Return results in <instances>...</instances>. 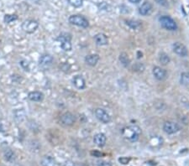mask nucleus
<instances>
[{
  "mask_svg": "<svg viewBox=\"0 0 189 166\" xmlns=\"http://www.w3.org/2000/svg\"><path fill=\"white\" fill-rule=\"evenodd\" d=\"M180 82L182 86L189 87V72H183L181 74Z\"/></svg>",
  "mask_w": 189,
  "mask_h": 166,
  "instance_id": "6ab92c4d",
  "label": "nucleus"
},
{
  "mask_svg": "<svg viewBox=\"0 0 189 166\" xmlns=\"http://www.w3.org/2000/svg\"><path fill=\"white\" fill-rule=\"evenodd\" d=\"M17 19H18V16L16 15V14H6L4 16V22L6 24H10L13 21L16 20Z\"/></svg>",
  "mask_w": 189,
  "mask_h": 166,
  "instance_id": "b1692460",
  "label": "nucleus"
},
{
  "mask_svg": "<svg viewBox=\"0 0 189 166\" xmlns=\"http://www.w3.org/2000/svg\"><path fill=\"white\" fill-rule=\"evenodd\" d=\"M173 51L176 55L181 57H185L188 55V51L186 50V46L180 42H176L173 44Z\"/></svg>",
  "mask_w": 189,
  "mask_h": 166,
  "instance_id": "6e6552de",
  "label": "nucleus"
},
{
  "mask_svg": "<svg viewBox=\"0 0 189 166\" xmlns=\"http://www.w3.org/2000/svg\"><path fill=\"white\" fill-rule=\"evenodd\" d=\"M94 40L95 43L97 44V46H106L108 43V39L104 34L99 33L97 34L96 35L94 36Z\"/></svg>",
  "mask_w": 189,
  "mask_h": 166,
  "instance_id": "4468645a",
  "label": "nucleus"
},
{
  "mask_svg": "<svg viewBox=\"0 0 189 166\" xmlns=\"http://www.w3.org/2000/svg\"><path fill=\"white\" fill-rule=\"evenodd\" d=\"M29 99L33 102H41L44 98V95L41 92H31L28 95Z\"/></svg>",
  "mask_w": 189,
  "mask_h": 166,
  "instance_id": "f3484780",
  "label": "nucleus"
},
{
  "mask_svg": "<svg viewBox=\"0 0 189 166\" xmlns=\"http://www.w3.org/2000/svg\"><path fill=\"white\" fill-rule=\"evenodd\" d=\"M72 82L77 89H84L86 87V82H85L84 78L82 76H75L72 79Z\"/></svg>",
  "mask_w": 189,
  "mask_h": 166,
  "instance_id": "2eb2a0df",
  "label": "nucleus"
},
{
  "mask_svg": "<svg viewBox=\"0 0 189 166\" xmlns=\"http://www.w3.org/2000/svg\"><path fill=\"white\" fill-rule=\"evenodd\" d=\"M120 62L122 63L125 67H127L129 64H130V59H129V56H128V55L126 53H122V54H120Z\"/></svg>",
  "mask_w": 189,
  "mask_h": 166,
  "instance_id": "4be33fe9",
  "label": "nucleus"
},
{
  "mask_svg": "<svg viewBox=\"0 0 189 166\" xmlns=\"http://www.w3.org/2000/svg\"><path fill=\"white\" fill-rule=\"evenodd\" d=\"M3 127L2 125V123H0V132H3Z\"/></svg>",
  "mask_w": 189,
  "mask_h": 166,
  "instance_id": "c756f323",
  "label": "nucleus"
},
{
  "mask_svg": "<svg viewBox=\"0 0 189 166\" xmlns=\"http://www.w3.org/2000/svg\"><path fill=\"white\" fill-rule=\"evenodd\" d=\"M120 163H121L122 164H127V163L131 161V158H127V157H121L119 158Z\"/></svg>",
  "mask_w": 189,
  "mask_h": 166,
  "instance_id": "bb28decb",
  "label": "nucleus"
},
{
  "mask_svg": "<svg viewBox=\"0 0 189 166\" xmlns=\"http://www.w3.org/2000/svg\"><path fill=\"white\" fill-rule=\"evenodd\" d=\"M53 62V58L50 55H43L41 56V58H40V61H39V63H40V66L43 68H46V67H50Z\"/></svg>",
  "mask_w": 189,
  "mask_h": 166,
  "instance_id": "f8f14e48",
  "label": "nucleus"
},
{
  "mask_svg": "<svg viewBox=\"0 0 189 166\" xmlns=\"http://www.w3.org/2000/svg\"><path fill=\"white\" fill-rule=\"evenodd\" d=\"M4 158L8 162H12L15 158V154H14V153L11 149H8V150H6L4 152Z\"/></svg>",
  "mask_w": 189,
  "mask_h": 166,
  "instance_id": "412c9836",
  "label": "nucleus"
},
{
  "mask_svg": "<svg viewBox=\"0 0 189 166\" xmlns=\"http://www.w3.org/2000/svg\"><path fill=\"white\" fill-rule=\"evenodd\" d=\"M14 116H15V119L18 122H22L25 119V112L23 110H17L14 112Z\"/></svg>",
  "mask_w": 189,
  "mask_h": 166,
  "instance_id": "5701e85b",
  "label": "nucleus"
},
{
  "mask_svg": "<svg viewBox=\"0 0 189 166\" xmlns=\"http://www.w3.org/2000/svg\"><path fill=\"white\" fill-rule=\"evenodd\" d=\"M129 1H130V2L132 3H138L141 2V0H129Z\"/></svg>",
  "mask_w": 189,
  "mask_h": 166,
  "instance_id": "c85d7f7f",
  "label": "nucleus"
},
{
  "mask_svg": "<svg viewBox=\"0 0 189 166\" xmlns=\"http://www.w3.org/2000/svg\"><path fill=\"white\" fill-rule=\"evenodd\" d=\"M75 116L71 113H66L61 117V123L62 125L72 126L75 123Z\"/></svg>",
  "mask_w": 189,
  "mask_h": 166,
  "instance_id": "1a4fd4ad",
  "label": "nucleus"
},
{
  "mask_svg": "<svg viewBox=\"0 0 189 166\" xmlns=\"http://www.w3.org/2000/svg\"><path fill=\"white\" fill-rule=\"evenodd\" d=\"M99 61V56L97 54H92V55H89L85 58V62L88 66L91 67H94L97 65V63Z\"/></svg>",
  "mask_w": 189,
  "mask_h": 166,
  "instance_id": "dca6fc26",
  "label": "nucleus"
},
{
  "mask_svg": "<svg viewBox=\"0 0 189 166\" xmlns=\"http://www.w3.org/2000/svg\"><path fill=\"white\" fill-rule=\"evenodd\" d=\"M72 36L70 34L62 33L57 38V40L61 42V46L62 50L65 51H70L72 50V44H71Z\"/></svg>",
  "mask_w": 189,
  "mask_h": 166,
  "instance_id": "f03ea898",
  "label": "nucleus"
},
{
  "mask_svg": "<svg viewBox=\"0 0 189 166\" xmlns=\"http://www.w3.org/2000/svg\"><path fill=\"white\" fill-rule=\"evenodd\" d=\"M153 75L154 77H156L158 81H163L166 78V70H164L163 68H161L160 67H155L153 68Z\"/></svg>",
  "mask_w": 189,
  "mask_h": 166,
  "instance_id": "9b49d317",
  "label": "nucleus"
},
{
  "mask_svg": "<svg viewBox=\"0 0 189 166\" xmlns=\"http://www.w3.org/2000/svg\"><path fill=\"white\" fill-rule=\"evenodd\" d=\"M69 22L72 24L77 25L78 27H82V28H87L89 25V23L87 19L82 15H78V14L70 16Z\"/></svg>",
  "mask_w": 189,
  "mask_h": 166,
  "instance_id": "20e7f679",
  "label": "nucleus"
},
{
  "mask_svg": "<svg viewBox=\"0 0 189 166\" xmlns=\"http://www.w3.org/2000/svg\"><path fill=\"white\" fill-rule=\"evenodd\" d=\"M56 162L54 158L51 156H46L41 160V165L42 166H55Z\"/></svg>",
  "mask_w": 189,
  "mask_h": 166,
  "instance_id": "a211bd4d",
  "label": "nucleus"
},
{
  "mask_svg": "<svg viewBox=\"0 0 189 166\" xmlns=\"http://www.w3.org/2000/svg\"><path fill=\"white\" fill-rule=\"evenodd\" d=\"M123 135L130 142H136L141 135V128L137 126H130L123 129Z\"/></svg>",
  "mask_w": 189,
  "mask_h": 166,
  "instance_id": "f257e3e1",
  "label": "nucleus"
},
{
  "mask_svg": "<svg viewBox=\"0 0 189 166\" xmlns=\"http://www.w3.org/2000/svg\"><path fill=\"white\" fill-rule=\"evenodd\" d=\"M152 10H153V6L151 4L150 2L148 1H146L145 3H143V4L139 8V13H141V15L146 16L151 14L152 13Z\"/></svg>",
  "mask_w": 189,
  "mask_h": 166,
  "instance_id": "9d476101",
  "label": "nucleus"
},
{
  "mask_svg": "<svg viewBox=\"0 0 189 166\" xmlns=\"http://www.w3.org/2000/svg\"><path fill=\"white\" fill-rule=\"evenodd\" d=\"M39 27V24L36 20L34 19H27L22 24V29L26 33L32 34Z\"/></svg>",
  "mask_w": 189,
  "mask_h": 166,
  "instance_id": "39448f33",
  "label": "nucleus"
},
{
  "mask_svg": "<svg viewBox=\"0 0 189 166\" xmlns=\"http://www.w3.org/2000/svg\"><path fill=\"white\" fill-rule=\"evenodd\" d=\"M68 3L75 8H79L82 5L83 0H68Z\"/></svg>",
  "mask_w": 189,
  "mask_h": 166,
  "instance_id": "a878e982",
  "label": "nucleus"
},
{
  "mask_svg": "<svg viewBox=\"0 0 189 166\" xmlns=\"http://www.w3.org/2000/svg\"><path fill=\"white\" fill-rule=\"evenodd\" d=\"M126 24L133 29H136L141 26V24L139 23L138 21L136 20H126Z\"/></svg>",
  "mask_w": 189,
  "mask_h": 166,
  "instance_id": "393cba45",
  "label": "nucleus"
},
{
  "mask_svg": "<svg viewBox=\"0 0 189 166\" xmlns=\"http://www.w3.org/2000/svg\"><path fill=\"white\" fill-rule=\"evenodd\" d=\"M95 116L100 122L103 123H108L111 122L110 115L103 108H97L95 110Z\"/></svg>",
  "mask_w": 189,
  "mask_h": 166,
  "instance_id": "423d86ee",
  "label": "nucleus"
},
{
  "mask_svg": "<svg viewBox=\"0 0 189 166\" xmlns=\"http://www.w3.org/2000/svg\"><path fill=\"white\" fill-rule=\"evenodd\" d=\"M106 141H107V138H106L105 134L102 133H97L93 137V142L98 147H103L105 145V143H106Z\"/></svg>",
  "mask_w": 189,
  "mask_h": 166,
  "instance_id": "ddd939ff",
  "label": "nucleus"
},
{
  "mask_svg": "<svg viewBox=\"0 0 189 166\" xmlns=\"http://www.w3.org/2000/svg\"><path fill=\"white\" fill-rule=\"evenodd\" d=\"M97 166H112V164L109 162H107V161H99L97 163Z\"/></svg>",
  "mask_w": 189,
  "mask_h": 166,
  "instance_id": "cd10ccee",
  "label": "nucleus"
},
{
  "mask_svg": "<svg viewBox=\"0 0 189 166\" xmlns=\"http://www.w3.org/2000/svg\"><path fill=\"white\" fill-rule=\"evenodd\" d=\"M159 21H160L161 26L163 28L168 29V30L173 31L176 30L177 29V24L175 22V20L172 19L171 17H169V16H161V18L159 19Z\"/></svg>",
  "mask_w": 189,
  "mask_h": 166,
  "instance_id": "7ed1b4c3",
  "label": "nucleus"
},
{
  "mask_svg": "<svg viewBox=\"0 0 189 166\" xmlns=\"http://www.w3.org/2000/svg\"><path fill=\"white\" fill-rule=\"evenodd\" d=\"M163 130L167 134H173V133H177L180 130V126L174 122L168 121V122H166L164 123Z\"/></svg>",
  "mask_w": 189,
  "mask_h": 166,
  "instance_id": "0eeeda50",
  "label": "nucleus"
},
{
  "mask_svg": "<svg viewBox=\"0 0 189 166\" xmlns=\"http://www.w3.org/2000/svg\"><path fill=\"white\" fill-rule=\"evenodd\" d=\"M159 61L163 66H166V65L170 63L171 60H170V57H169L167 54L161 53L160 54V56H159Z\"/></svg>",
  "mask_w": 189,
  "mask_h": 166,
  "instance_id": "aec40b11",
  "label": "nucleus"
}]
</instances>
